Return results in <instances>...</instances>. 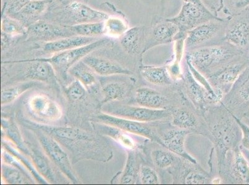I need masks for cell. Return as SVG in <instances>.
I'll return each mask as SVG.
<instances>
[{
  "mask_svg": "<svg viewBox=\"0 0 249 185\" xmlns=\"http://www.w3.org/2000/svg\"><path fill=\"white\" fill-rule=\"evenodd\" d=\"M23 123L27 127L37 128L51 135L76 158L106 162L104 159H110L112 154L105 139L79 128L42 125L28 121H24Z\"/></svg>",
  "mask_w": 249,
  "mask_h": 185,
  "instance_id": "1",
  "label": "cell"
},
{
  "mask_svg": "<svg viewBox=\"0 0 249 185\" xmlns=\"http://www.w3.org/2000/svg\"><path fill=\"white\" fill-rule=\"evenodd\" d=\"M109 14L96 10L82 2L60 1L52 0L48 10L42 17L45 21L53 22L63 26L105 21Z\"/></svg>",
  "mask_w": 249,
  "mask_h": 185,
  "instance_id": "2",
  "label": "cell"
},
{
  "mask_svg": "<svg viewBox=\"0 0 249 185\" xmlns=\"http://www.w3.org/2000/svg\"><path fill=\"white\" fill-rule=\"evenodd\" d=\"M245 55L241 49L226 42L192 49L187 55L186 60L202 75L208 77Z\"/></svg>",
  "mask_w": 249,
  "mask_h": 185,
  "instance_id": "3",
  "label": "cell"
},
{
  "mask_svg": "<svg viewBox=\"0 0 249 185\" xmlns=\"http://www.w3.org/2000/svg\"><path fill=\"white\" fill-rule=\"evenodd\" d=\"M112 45L113 42L111 38L101 37L96 41L85 46L55 53L51 58L39 59L51 63L59 72L65 74L74 64L82 60L92 51Z\"/></svg>",
  "mask_w": 249,
  "mask_h": 185,
  "instance_id": "4",
  "label": "cell"
},
{
  "mask_svg": "<svg viewBox=\"0 0 249 185\" xmlns=\"http://www.w3.org/2000/svg\"><path fill=\"white\" fill-rule=\"evenodd\" d=\"M249 65V56L245 55L207 77L219 100L230 91Z\"/></svg>",
  "mask_w": 249,
  "mask_h": 185,
  "instance_id": "5",
  "label": "cell"
},
{
  "mask_svg": "<svg viewBox=\"0 0 249 185\" xmlns=\"http://www.w3.org/2000/svg\"><path fill=\"white\" fill-rule=\"evenodd\" d=\"M205 6L194 3H183L180 13L177 16L169 18V21L175 23L179 28L178 39H183L188 31L205 22L218 19Z\"/></svg>",
  "mask_w": 249,
  "mask_h": 185,
  "instance_id": "6",
  "label": "cell"
},
{
  "mask_svg": "<svg viewBox=\"0 0 249 185\" xmlns=\"http://www.w3.org/2000/svg\"><path fill=\"white\" fill-rule=\"evenodd\" d=\"M103 110L104 113L143 123L164 120L171 116V112L168 109H150L140 106L109 104L104 106Z\"/></svg>",
  "mask_w": 249,
  "mask_h": 185,
  "instance_id": "7",
  "label": "cell"
},
{
  "mask_svg": "<svg viewBox=\"0 0 249 185\" xmlns=\"http://www.w3.org/2000/svg\"><path fill=\"white\" fill-rule=\"evenodd\" d=\"M240 131L232 113H231L230 117H222L213 126L212 135L221 157H225L229 150H234L238 146Z\"/></svg>",
  "mask_w": 249,
  "mask_h": 185,
  "instance_id": "8",
  "label": "cell"
},
{
  "mask_svg": "<svg viewBox=\"0 0 249 185\" xmlns=\"http://www.w3.org/2000/svg\"><path fill=\"white\" fill-rule=\"evenodd\" d=\"M31 129L35 131L40 145L51 161L53 162L62 171L63 174L67 176L70 181L73 184H78V178L74 174L69 155L61 147L58 142L54 138L43 132L42 130L37 128H31Z\"/></svg>",
  "mask_w": 249,
  "mask_h": 185,
  "instance_id": "9",
  "label": "cell"
},
{
  "mask_svg": "<svg viewBox=\"0 0 249 185\" xmlns=\"http://www.w3.org/2000/svg\"><path fill=\"white\" fill-rule=\"evenodd\" d=\"M224 40L244 53H249V6L230 17Z\"/></svg>",
  "mask_w": 249,
  "mask_h": 185,
  "instance_id": "10",
  "label": "cell"
},
{
  "mask_svg": "<svg viewBox=\"0 0 249 185\" xmlns=\"http://www.w3.org/2000/svg\"><path fill=\"white\" fill-rule=\"evenodd\" d=\"M229 19L230 17L228 20L221 18L213 20L188 31L184 38V48L192 50L212 41L219 35H225Z\"/></svg>",
  "mask_w": 249,
  "mask_h": 185,
  "instance_id": "11",
  "label": "cell"
},
{
  "mask_svg": "<svg viewBox=\"0 0 249 185\" xmlns=\"http://www.w3.org/2000/svg\"><path fill=\"white\" fill-rule=\"evenodd\" d=\"M26 36V39L31 41L49 42L77 35L70 26H60L42 19L28 27Z\"/></svg>",
  "mask_w": 249,
  "mask_h": 185,
  "instance_id": "12",
  "label": "cell"
},
{
  "mask_svg": "<svg viewBox=\"0 0 249 185\" xmlns=\"http://www.w3.org/2000/svg\"><path fill=\"white\" fill-rule=\"evenodd\" d=\"M97 123L106 124L119 128L129 134H135L146 138L160 145V135L145 123L122 118L106 113L96 117Z\"/></svg>",
  "mask_w": 249,
  "mask_h": 185,
  "instance_id": "13",
  "label": "cell"
},
{
  "mask_svg": "<svg viewBox=\"0 0 249 185\" xmlns=\"http://www.w3.org/2000/svg\"><path fill=\"white\" fill-rule=\"evenodd\" d=\"M28 108L33 116L45 122L58 121L62 116L60 106L45 94L32 96L28 100Z\"/></svg>",
  "mask_w": 249,
  "mask_h": 185,
  "instance_id": "14",
  "label": "cell"
},
{
  "mask_svg": "<svg viewBox=\"0 0 249 185\" xmlns=\"http://www.w3.org/2000/svg\"><path fill=\"white\" fill-rule=\"evenodd\" d=\"M191 132L176 127L165 130L160 135V145L192 164H196V160L187 153L185 146V139Z\"/></svg>",
  "mask_w": 249,
  "mask_h": 185,
  "instance_id": "15",
  "label": "cell"
},
{
  "mask_svg": "<svg viewBox=\"0 0 249 185\" xmlns=\"http://www.w3.org/2000/svg\"><path fill=\"white\" fill-rule=\"evenodd\" d=\"M179 32L178 26L168 19L158 22L146 33L144 53L156 45L169 44L177 40Z\"/></svg>",
  "mask_w": 249,
  "mask_h": 185,
  "instance_id": "16",
  "label": "cell"
},
{
  "mask_svg": "<svg viewBox=\"0 0 249 185\" xmlns=\"http://www.w3.org/2000/svg\"><path fill=\"white\" fill-rule=\"evenodd\" d=\"M52 2V0H31L18 12L8 15L18 20L28 28L42 19Z\"/></svg>",
  "mask_w": 249,
  "mask_h": 185,
  "instance_id": "17",
  "label": "cell"
},
{
  "mask_svg": "<svg viewBox=\"0 0 249 185\" xmlns=\"http://www.w3.org/2000/svg\"><path fill=\"white\" fill-rule=\"evenodd\" d=\"M95 73L100 76L131 75L132 71L109 59L88 55L82 60Z\"/></svg>",
  "mask_w": 249,
  "mask_h": 185,
  "instance_id": "18",
  "label": "cell"
},
{
  "mask_svg": "<svg viewBox=\"0 0 249 185\" xmlns=\"http://www.w3.org/2000/svg\"><path fill=\"white\" fill-rule=\"evenodd\" d=\"M146 31L142 26L129 28L120 38V44L122 48L130 55H139L144 53L145 48Z\"/></svg>",
  "mask_w": 249,
  "mask_h": 185,
  "instance_id": "19",
  "label": "cell"
},
{
  "mask_svg": "<svg viewBox=\"0 0 249 185\" xmlns=\"http://www.w3.org/2000/svg\"><path fill=\"white\" fill-rule=\"evenodd\" d=\"M28 62L29 65L26 72V77L34 80L49 82L55 79V72L53 65L51 63L40 60L39 58L18 61V62H7L21 63Z\"/></svg>",
  "mask_w": 249,
  "mask_h": 185,
  "instance_id": "20",
  "label": "cell"
},
{
  "mask_svg": "<svg viewBox=\"0 0 249 185\" xmlns=\"http://www.w3.org/2000/svg\"><path fill=\"white\" fill-rule=\"evenodd\" d=\"M100 38L83 37V36H73L61 39L46 42L43 46V51L47 53H58L60 52L79 48L89 45L96 41Z\"/></svg>",
  "mask_w": 249,
  "mask_h": 185,
  "instance_id": "21",
  "label": "cell"
},
{
  "mask_svg": "<svg viewBox=\"0 0 249 185\" xmlns=\"http://www.w3.org/2000/svg\"><path fill=\"white\" fill-rule=\"evenodd\" d=\"M135 101L140 107L150 109H163L168 105L166 97L148 87H141L136 90Z\"/></svg>",
  "mask_w": 249,
  "mask_h": 185,
  "instance_id": "22",
  "label": "cell"
},
{
  "mask_svg": "<svg viewBox=\"0 0 249 185\" xmlns=\"http://www.w3.org/2000/svg\"><path fill=\"white\" fill-rule=\"evenodd\" d=\"M185 80L187 93L194 105L203 107L208 101H215L207 89L196 80L191 71L187 72Z\"/></svg>",
  "mask_w": 249,
  "mask_h": 185,
  "instance_id": "23",
  "label": "cell"
},
{
  "mask_svg": "<svg viewBox=\"0 0 249 185\" xmlns=\"http://www.w3.org/2000/svg\"><path fill=\"white\" fill-rule=\"evenodd\" d=\"M171 123L174 127L192 131L197 128L200 120L192 110L185 108H178L171 112Z\"/></svg>",
  "mask_w": 249,
  "mask_h": 185,
  "instance_id": "24",
  "label": "cell"
},
{
  "mask_svg": "<svg viewBox=\"0 0 249 185\" xmlns=\"http://www.w3.org/2000/svg\"><path fill=\"white\" fill-rule=\"evenodd\" d=\"M140 73L147 82L157 86H168L174 81L168 68L165 66H142Z\"/></svg>",
  "mask_w": 249,
  "mask_h": 185,
  "instance_id": "25",
  "label": "cell"
},
{
  "mask_svg": "<svg viewBox=\"0 0 249 185\" xmlns=\"http://www.w3.org/2000/svg\"><path fill=\"white\" fill-rule=\"evenodd\" d=\"M231 173L235 182L249 185V163L238 146L233 150Z\"/></svg>",
  "mask_w": 249,
  "mask_h": 185,
  "instance_id": "26",
  "label": "cell"
},
{
  "mask_svg": "<svg viewBox=\"0 0 249 185\" xmlns=\"http://www.w3.org/2000/svg\"><path fill=\"white\" fill-rule=\"evenodd\" d=\"M29 155L36 170L48 183L56 184V176L47 157L37 149L29 148Z\"/></svg>",
  "mask_w": 249,
  "mask_h": 185,
  "instance_id": "27",
  "label": "cell"
},
{
  "mask_svg": "<svg viewBox=\"0 0 249 185\" xmlns=\"http://www.w3.org/2000/svg\"><path fill=\"white\" fill-rule=\"evenodd\" d=\"M69 72L86 87H92L96 84L95 72L83 60L74 64L69 69Z\"/></svg>",
  "mask_w": 249,
  "mask_h": 185,
  "instance_id": "28",
  "label": "cell"
},
{
  "mask_svg": "<svg viewBox=\"0 0 249 185\" xmlns=\"http://www.w3.org/2000/svg\"><path fill=\"white\" fill-rule=\"evenodd\" d=\"M98 127L101 132L112 138L118 143L124 146V148L130 150H133L135 148V141L133 140L132 137L129 136L127 132L125 131L101 123V125H98Z\"/></svg>",
  "mask_w": 249,
  "mask_h": 185,
  "instance_id": "29",
  "label": "cell"
},
{
  "mask_svg": "<svg viewBox=\"0 0 249 185\" xmlns=\"http://www.w3.org/2000/svg\"><path fill=\"white\" fill-rule=\"evenodd\" d=\"M104 27L105 36L110 38H121L129 29L124 17L112 15L104 21Z\"/></svg>",
  "mask_w": 249,
  "mask_h": 185,
  "instance_id": "30",
  "label": "cell"
},
{
  "mask_svg": "<svg viewBox=\"0 0 249 185\" xmlns=\"http://www.w3.org/2000/svg\"><path fill=\"white\" fill-rule=\"evenodd\" d=\"M70 27L77 36L92 38H101L105 36L104 21L89 22Z\"/></svg>",
  "mask_w": 249,
  "mask_h": 185,
  "instance_id": "31",
  "label": "cell"
},
{
  "mask_svg": "<svg viewBox=\"0 0 249 185\" xmlns=\"http://www.w3.org/2000/svg\"><path fill=\"white\" fill-rule=\"evenodd\" d=\"M38 83L35 81L20 83L11 87L6 88L1 90V105H8L13 102L27 90L31 89L37 85Z\"/></svg>",
  "mask_w": 249,
  "mask_h": 185,
  "instance_id": "32",
  "label": "cell"
},
{
  "mask_svg": "<svg viewBox=\"0 0 249 185\" xmlns=\"http://www.w3.org/2000/svg\"><path fill=\"white\" fill-rule=\"evenodd\" d=\"M1 28V33L12 37L26 36L28 31L21 22L4 13H2Z\"/></svg>",
  "mask_w": 249,
  "mask_h": 185,
  "instance_id": "33",
  "label": "cell"
},
{
  "mask_svg": "<svg viewBox=\"0 0 249 185\" xmlns=\"http://www.w3.org/2000/svg\"><path fill=\"white\" fill-rule=\"evenodd\" d=\"M151 159L155 166L166 169L173 166L176 161V154L167 149H156L151 153Z\"/></svg>",
  "mask_w": 249,
  "mask_h": 185,
  "instance_id": "34",
  "label": "cell"
},
{
  "mask_svg": "<svg viewBox=\"0 0 249 185\" xmlns=\"http://www.w3.org/2000/svg\"><path fill=\"white\" fill-rule=\"evenodd\" d=\"M101 90L105 103L123 100L127 92L125 86L117 82L107 83L102 88Z\"/></svg>",
  "mask_w": 249,
  "mask_h": 185,
  "instance_id": "35",
  "label": "cell"
},
{
  "mask_svg": "<svg viewBox=\"0 0 249 185\" xmlns=\"http://www.w3.org/2000/svg\"><path fill=\"white\" fill-rule=\"evenodd\" d=\"M23 172L20 169L11 165H2V178L8 184H30L31 182Z\"/></svg>",
  "mask_w": 249,
  "mask_h": 185,
  "instance_id": "36",
  "label": "cell"
},
{
  "mask_svg": "<svg viewBox=\"0 0 249 185\" xmlns=\"http://www.w3.org/2000/svg\"><path fill=\"white\" fill-rule=\"evenodd\" d=\"M236 97L239 105L249 109V65L237 80Z\"/></svg>",
  "mask_w": 249,
  "mask_h": 185,
  "instance_id": "37",
  "label": "cell"
},
{
  "mask_svg": "<svg viewBox=\"0 0 249 185\" xmlns=\"http://www.w3.org/2000/svg\"><path fill=\"white\" fill-rule=\"evenodd\" d=\"M2 146H3L4 150L10 153L18 161L21 162L25 168L28 169L29 172L33 175V177L37 180L38 182L43 184H48L47 180H45L44 178L40 175V173L38 172L37 170H36L35 166H34L33 164H31V162L28 161V159H26V157L24 156V155H22L21 153L19 152L17 150H16L14 146L11 145L10 144L6 143L5 142H3Z\"/></svg>",
  "mask_w": 249,
  "mask_h": 185,
  "instance_id": "38",
  "label": "cell"
},
{
  "mask_svg": "<svg viewBox=\"0 0 249 185\" xmlns=\"http://www.w3.org/2000/svg\"><path fill=\"white\" fill-rule=\"evenodd\" d=\"M137 161L132 150L128 152L127 160L121 180V184H135L137 175Z\"/></svg>",
  "mask_w": 249,
  "mask_h": 185,
  "instance_id": "39",
  "label": "cell"
},
{
  "mask_svg": "<svg viewBox=\"0 0 249 185\" xmlns=\"http://www.w3.org/2000/svg\"><path fill=\"white\" fill-rule=\"evenodd\" d=\"M7 125H4V127L6 128V135L11 140L16 144V146L24 153V154H29V150L27 148L26 144H24L22 140L21 134L17 126L15 123H8L7 122Z\"/></svg>",
  "mask_w": 249,
  "mask_h": 185,
  "instance_id": "40",
  "label": "cell"
},
{
  "mask_svg": "<svg viewBox=\"0 0 249 185\" xmlns=\"http://www.w3.org/2000/svg\"><path fill=\"white\" fill-rule=\"evenodd\" d=\"M140 182L144 185L160 184L159 175L153 168L147 166H142L139 169Z\"/></svg>",
  "mask_w": 249,
  "mask_h": 185,
  "instance_id": "41",
  "label": "cell"
},
{
  "mask_svg": "<svg viewBox=\"0 0 249 185\" xmlns=\"http://www.w3.org/2000/svg\"><path fill=\"white\" fill-rule=\"evenodd\" d=\"M66 93L70 100L78 101L85 96L86 90L82 83L76 79L67 88Z\"/></svg>",
  "mask_w": 249,
  "mask_h": 185,
  "instance_id": "42",
  "label": "cell"
},
{
  "mask_svg": "<svg viewBox=\"0 0 249 185\" xmlns=\"http://www.w3.org/2000/svg\"><path fill=\"white\" fill-rule=\"evenodd\" d=\"M209 177L198 171H191L184 179L185 184H208L211 183Z\"/></svg>",
  "mask_w": 249,
  "mask_h": 185,
  "instance_id": "43",
  "label": "cell"
},
{
  "mask_svg": "<svg viewBox=\"0 0 249 185\" xmlns=\"http://www.w3.org/2000/svg\"><path fill=\"white\" fill-rule=\"evenodd\" d=\"M233 116H234L235 121H236V123L238 124L240 129H241L242 133V146H243L244 148L246 149L247 150L249 151V126L242 123L238 117L235 116L234 114H233Z\"/></svg>",
  "mask_w": 249,
  "mask_h": 185,
  "instance_id": "44",
  "label": "cell"
},
{
  "mask_svg": "<svg viewBox=\"0 0 249 185\" xmlns=\"http://www.w3.org/2000/svg\"><path fill=\"white\" fill-rule=\"evenodd\" d=\"M206 7L217 16V12L223 7V0H201Z\"/></svg>",
  "mask_w": 249,
  "mask_h": 185,
  "instance_id": "45",
  "label": "cell"
},
{
  "mask_svg": "<svg viewBox=\"0 0 249 185\" xmlns=\"http://www.w3.org/2000/svg\"><path fill=\"white\" fill-rule=\"evenodd\" d=\"M230 7L235 10H239V12L249 7V0H228Z\"/></svg>",
  "mask_w": 249,
  "mask_h": 185,
  "instance_id": "46",
  "label": "cell"
},
{
  "mask_svg": "<svg viewBox=\"0 0 249 185\" xmlns=\"http://www.w3.org/2000/svg\"><path fill=\"white\" fill-rule=\"evenodd\" d=\"M182 1L183 3H191L198 4V5L205 6V4L201 2V0H182Z\"/></svg>",
  "mask_w": 249,
  "mask_h": 185,
  "instance_id": "47",
  "label": "cell"
},
{
  "mask_svg": "<svg viewBox=\"0 0 249 185\" xmlns=\"http://www.w3.org/2000/svg\"><path fill=\"white\" fill-rule=\"evenodd\" d=\"M59 1H76L82 2V3L87 4L88 3V1H89V0H59Z\"/></svg>",
  "mask_w": 249,
  "mask_h": 185,
  "instance_id": "48",
  "label": "cell"
},
{
  "mask_svg": "<svg viewBox=\"0 0 249 185\" xmlns=\"http://www.w3.org/2000/svg\"><path fill=\"white\" fill-rule=\"evenodd\" d=\"M221 179L219 178H214L213 180H212L211 183L213 184H221Z\"/></svg>",
  "mask_w": 249,
  "mask_h": 185,
  "instance_id": "49",
  "label": "cell"
},
{
  "mask_svg": "<svg viewBox=\"0 0 249 185\" xmlns=\"http://www.w3.org/2000/svg\"><path fill=\"white\" fill-rule=\"evenodd\" d=\"M246 116L249 118V109H248V111L246 112Z\"/></svg>",
  "mask_w": 249,
  "mask_h": 185,
  "instance_id": "50",
  "label": "cell"
},
{
  "mask_svg": "<svg viewBox=\"0 0 249 185\" xmlns=\"http://www.w3.org/2000/svg\"><path fill=\"white\" fill-rule=\"evenodd\" d=\"M249 55V53H248Z\"/></svg>",
  "mask_w": 249,
  "mask_h": 185,
  "instance_id": "51",
  "label": "cell"
}]
</instances>
